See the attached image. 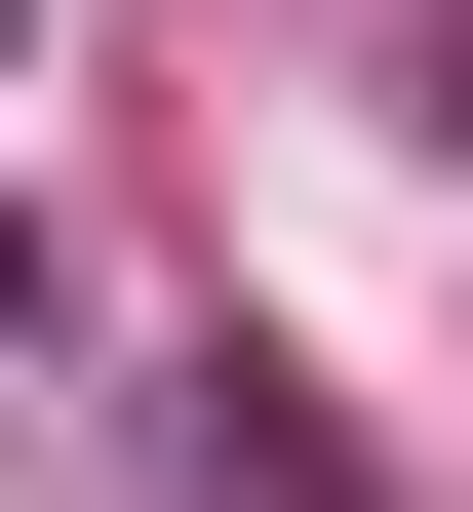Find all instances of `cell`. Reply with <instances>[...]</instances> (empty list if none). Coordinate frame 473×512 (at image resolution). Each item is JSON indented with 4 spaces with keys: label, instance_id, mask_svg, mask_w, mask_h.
Returning a JSON list of instances; mask_svg holds the SVG:
<instances>
[{
    "label": "cell",
    "instance_id": "6da1fadb",
    "mask_svg": "<svg viewBox=\"0 0 473 512\" xmlns=\"http://www.w3.org/2000/svg\"><path fill=\"white\" fill-rule=\"evenodd\" d=\"M0 316H40V237H0Z\"/></svg>",
    "mask_w": 473,
    "mask_h": 512
}]
</instances>
